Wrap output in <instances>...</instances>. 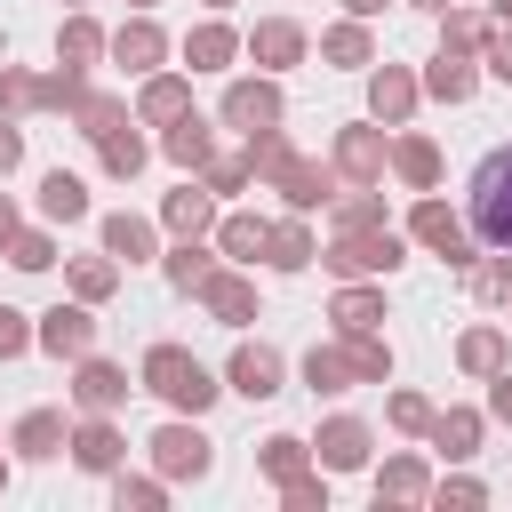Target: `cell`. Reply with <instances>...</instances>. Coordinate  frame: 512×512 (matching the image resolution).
I'll use <instances>...</instances> for the list:
<instances>
[{
  "label": "cell",
  "instance_id": "6da1fadb",
  "mask_svg": "<svg viewBox=\"0 0 512 512\" xmlns=\"http://www.w3.org/2000/svg\"><path fill=\"white\" fill-rule=\"evenodd\" d=\"M464 224L480 248H512V144H496L464 184Z\"/></svg>",
  "mask_w": 512,
  "mask_h": 512
}]
</instances>
